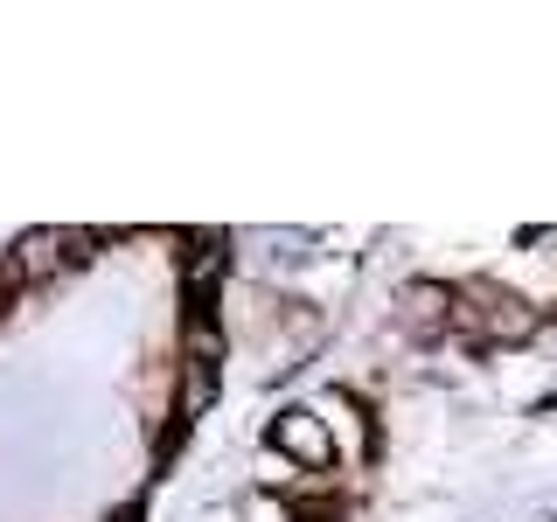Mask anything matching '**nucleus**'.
Returning a JSON list of instances; mask_svg holds the SVG:
<instances>
[{"label":"nucleus","instance_id":"nucleus-1","mask_svg":"<svg viewBox=\"0 0 557 522\" xmlns=\"http://www.w3.org/2000/svg\"><path fill=\"white\" fill-rule=\"evenodd\" d=\"M70 244H77L70 231H35V237L14 244L8 258H14V272H22V278H49V272H57L63 258H70Z\"/></svg>","mask_w":557,"mask_h":522}]
</instances>
